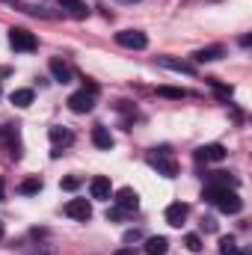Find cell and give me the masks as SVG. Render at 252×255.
<instances>
[{"label": "cell", "instance_id": "6da1fadb", "mask_svg": "<svg viewBox=\"0 0 252 255\" xmlns=\"http://www.w3.org/2000/svg\"><path fill=\"white\" fill-rule=\"evenodd\" d=\"M202 199H208L211 205H217L223 214H238L244 208V199L235 193V187H223V184H208Z\"/></svg>", "mask_w": 252, "mask_h": 255}, {"label": "cell", "instance_id": "7a4b0ae2", "mask_svg": "<svg viewBox=\"0 0 252 255\" xmlns=\"http://www.w3.org/2000/svg\"><path fill=\"white\" fill-rule=\"evenodd\" d=\"M145 160H148V166L157 169V175H163V178H175V175H178V160L172 157L169 148H151Z\"/></svg>", "mask_w": 252, "mask_h": 255}, {"label": "cell", "instance_id": "3957f363", "mask_svg": "<svg viewBox=\"0 0 252 255\" xmlns=\"http://www.w3.org/2000/svg\"><path fill=\"white\" fill-rule=\"evenodd\" d=\"M9 45H12L15 51H21V54H30V51L39 48L36 36H33L30 30H24V27H12V30H9Z\"/></svg>", "mask_w": 252, "mask_h": 255}, {"label": "cell", "instance_id": "277c9868", "mask_svg": "<svg viewBox=\"0 0 252 255\" xmlns=\"http://www.w3.org/2000/svg\"><path fill=\"white\" fill-rule=\"evenodd\" d=\"M116 42L122 48H130V51H142L148 45V39H145L142 30H122V33H116Z\"/></svg>", "mask_w": 252, "mask_h": 255}, {"label": "cell", "instance_id": "5b68a950", "mask_svg": "<svg viewBox=\"0 0 252 255\" xmlns=\"http://www.w3.org/2000/svg\"><path fill=\"white\" fill-rule=\"evenodd\" d=\"M113 202H116V208L125 211V214H130V211L139 208V196H136L133 187H122V190H116L113 193Z\"/></svg>", "mask_w": 252, "mask_h": 255}, {"label": "cell", "instance_id": "8992f818", "mask_svg": "<svg viewBox=\"0 0 252 255\" xmlns=\"http://www.w3.org/2000/svg\"><path fill=\"white\" fill-rule=\"evenodd\" d=\"M92 107H95V95H92V92L80 89V92L68 95V110H71V113H89Z\"/></svg>", "mask_w": 252, "mask_h": 255}, {"label": "cell", "instance_id": "52a82bcc", "mask_svg": "<svg viewBox=\"0 0 252 255\" xmlns=\"http://www.w3.org/2000/svg\"><path fill=\"white\" fill-rule=\"evenodd\" d=\"M196 160H199V163H220V160H226V148H223L220 142L199 145V148H196Z\"/></svg>", "mask_w": 252, "mask_h": 255}, {"label": "cell", "instance_id": "ba28073f", "mask_svg": "<svg viewBox=\"0 0 252 255\" xmlns=\"http://www.w3.org/2000/svg\"><path fill=\"white\" fill-rule=\"evenodd\" d=\"M48 136H51V142H54V157H60L65 145H71V142H74V133H71L68 128H63V125L51 128V130H48Z\"/></svg>", "mask_w": 252, "mask_h": 255}, {"label": "cell", "instance_id": "9c48e42d", "mask_svg": "<svg viewBox=\"0 0 252 255\" xmlns=\"http://www.w3.org/2000/svg\"><path fill=\"white\" fill-rule=\"evenodd\" d=\"M65 217H71V220H80V223H86V220L92 217V205H89L86 199H71V202L65 205Z\"/></svg>", "mask_w": 252, "mask_h": 255}, {"label": "cell", "instance_id": "30bf717a", "mask_svg": "<svg viewBox=\"0 0 252 255\" xmlns=\"http://www.w3.org/2000/svg\"><path fill=\"white\" fill-rule=\"evenodd\" d=\"M187 214H190V208L184 202H172V205L166 208V223H169L172 229H181L184 220H187Z\"/></svg>", "mask_w": 252, "mask_h": 255}, {"label": "cell", "instance_id": "8fae6325", "mask_svg": "<svg viewBox=\"0 0 252 255\" xmlns=\"http://www.w3.org/2000/svg\"><path fill=\"white\" fill-rule=\"evenodd\" d=\"M89 193H92V199H110V196H113L110 178H107V175H95V178L89 181Z\"/></svg>", "mask_w": 252, "mask_h": 255}, {"label": "cell", "instance_id": "7c38bea8", "mask_svg": "<svg viewBox=\"0 0 252 255\" xmlns=\"http://www.w3.org/2000/svg\"><path fill=\"white\" fill-rule=\"evenodd\" d=\"M60 3V9H63L68 18H74V21H83L86 15H89V9H86V3L83 0H57Z\"/></svg>", "mask_w": 252, "mask_h": 255}, {"label": "cell", "instance_id": "4fadbf2b", "mask_svg": "<svg viewBox=\"0 0 252 255\" xmlns=\"http://www.w3.org/2000/svg\"><path fill=\"white\" fill-rule=\"evenodd\" d=\"M157 65H163L169 71H178V74H196V65L184 63V60H175V57H157Z\"/></svg>", "mask_w": 252, "mask_h": 255}, {"label": "cell", "instance_id": "5bb4252c", "mask_svg": "<svg viewBox=\"0 0 252 255\" xmlns=\"http://www.w3.org/2000/svg\"><path fill=\"white\" fill-rule=\"evenodd\" d=\"M92 142H95V148H104V151H110V148H113V133H110L104 125L92 128Z\"/></svg>", "mask_w": 252, "mask_h": 255}, {"label": "cell", "instance_id": "9a60e30c", "mask_svg": "<svg viewBox=\"0 0 252 255\" xmlns=\"http://www.w3.org/2000/svg\"><path fill=\"white\" fill-rule=\"evenodd\" d=\"M48 68H51L54 80H60V83H68V80H71V68H68L63 60H57V57H54V60L48 63Z\"/></svg>", "mask_w": 252, "mask_h": 255}, {"label": "cell", "instance_id": "2e32d148", "mask_svg": "<svg viewBox=\"0 0 252 255\" xmlns=\"http://www.w3.org/2000/svg\"><path fill=\"white\" fill-rule=\"evenodd\" d=\"M166 250H169L166 238H148L145 241V255H166Z\"/></svg>", "mask_w": 252, "mask_h": 255}, {"label": "cell", "instance_id": "e0dca14e", "mask_svg": "<svg viewBox=\"0 0 252 255\" xmlns=\"http://www.w3.org/2000/svg\"><path fill=\"white\" fill-rule=\"evenodd\" d=\"M193 57H196V63H214V60L223 57V48H220V45H214V48H202V51H196Z\"/></svg>", "mask_w": 252, "mask_h": 255}, {"label": "cell", "instance_id": "ac0fdd59", "mask_svg": "<svg viewBox=\"0 0 252 255\" xmlns=\"http://www.w3.org/2000/svg\"><path fill=\"white\" fill-rule=\"evenodd\" d=\"M9 101H12L15 107H21V110H24V107H30V104H33V89H15V92L9 95Z\"/></svg>", "mask_w": 252, "mask_h": 255}, {"label": "cell", "instance_id": "d6986e66", "mask_svg": "<svg viewBox=\"0 0 252 255\" xmlns=\"http://www.w3.org/2000/svg\"><path fill=\"white\" fill-rule=\"evenodd\" d=\"M220 255H247V253L235 244V238H223L220 241Z\"/></svg>", "mask_w": 252, "mask_h": 255}, {"label": "cell", "instance_id": "ffe728a7", "mask_svg": "<svg viewBox=\"0 0 252 255\" xmlns=\"http://www.w3.org/2000/svg\"><path fill=\"white\" fill-rule=\"evenodd\" d=\"M208 184H223V187H235L238 181H235V178H232L229 172H211V175H208Z\"/></svg>", "mask_w": 252, "mask_h": 255}, {"label": "cell", "instance_id": "44dd1931", "mask_svg": "<svg viewBox=\"0 0 252 255\" xmlns=\"http://www.w3.org/2000/svg\"><path fill=\"white\" fill-rule=\"evenodd\" d=\"M42 190V178H27V181H21V187H18V193L21 196H33V193Z\"/></svg>", "mask_w": 252, "mask_h": 255}, {"label": "cell", "instance_id": "7402d4cb", "mask_svg": "<svg viewBox=\"0 0 252 255\" xmlns=\"http://www.w3.org/2000/svg\"><path fill=\"white\" fill-rule=\"evenodd\" d=\"M157 95H163V98H175V101L187 98V92H184V89H175V86H157Z\"/></svg>", "mask_w": 252, "mask_h": 255}, {"label": "cell", "instance_id": "603a6c76", "mask_svg": "<svg viewBox=\"0 0 252 255\" xmlns=\"http://www.w3.org/2000/svg\"><path fill=\"white\" fill-rule=\"evenodd\" d=\"M184 247H187L190 253H202V238L199 235H187L184 238Z\"/></svg>", "mask_w": 252, "mask_h": 255}, {"label": "cell", "instance_id": "cb8c5ba5", "mask_svg": "<svg viewBox=\"0 0 252 255\" xmlns=\"http://www.w3.org/2000/svg\"><path fill=\"white\" fill-rule=\"evenodd\" d=\"M60 187H63V190H77V187H80V178H77V175H68V178L60 181Z\"/></svg>", "mask_w": 252, "mask_h": 255}, {"label": "cell", "instance_id": "d4e9b609", "mask_svg": "<svg viewBox=\"0 0 252 255\" xmlns=\"http://www.w3.org/2000/svg\"><path fill=\"white\" fill-rule=\"evenodd\" d=\"M202 229H205V232H217V223H214V217H205V220H202Z\"/></svg>", "mask_w": 252, "mask_h": 255}, {"label": "cell", "instance_id": "484cf974", "mask_svg": "<svg viewBox=\"0 0 252 255\" xmlns=\"http://www.w3.org/2000/svg\"><path fill=\"white\" fill-rule=\"evenodd\" d=\"M133 241H139V232L133 229V232H125V244H133Z\"/></svg>", "mask_w": 252, "mask_h": 255}, {"label": "cell", "instance_id": "4316f807", "mask_svg": "<svg viewBox=\"0 0 252 255\" xmlns=\"http://www.w3.org/2000/svg\"><path fill=\"white\" fill-rule=\"evenodd\" d=\"M113 255H136V253H133V247H122V250H116Z\"/></svg>", "mask_w": 252, "mask_h": 255}, {"label": "cell", "instance_id": "83f0119b", "mask_svg": "<svg viewBox=\"0 0 252 255\" xmlns=\"http://www.w3.org/2000/svg\"><path fill=\"white\" fill-rule=\"evenodd\" d=\"M3 190H6V184H3V178H0V199H3Z\"/></svg>", "mask_w": 252, "mask_h": 255}, {"label": "cell", "instance_id": "f1b7e54d", "mask_svg": "<svg viewBox=\"0 0 252 255\" xmlns=\"http://www.w3.org/2000/svg\"><path fill=\"white\" fill-rule=\"evenodd\" d=\"M0 241H3V223H0Z\"/></svg>", "mask_w": 252, "mask_h": 255}, {"label": "cell", "instance_id": "f546056e", "mask_svg": "<svg viewBox=\"0 0 252 255\" xmlns=\"http://www.w3.org/2000/svg\"><path fill=\"white\" fill-rule=\"evenodd\" d=\"M125 3H136V0H125Z\"/></svg>", "mask_w": 252, "mask_h": 255}]
</instances>
